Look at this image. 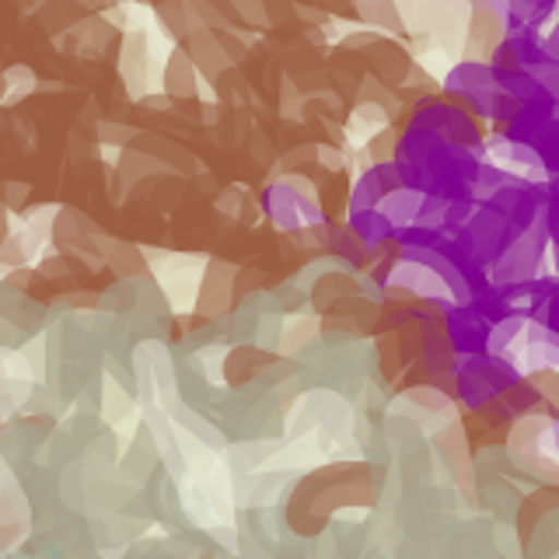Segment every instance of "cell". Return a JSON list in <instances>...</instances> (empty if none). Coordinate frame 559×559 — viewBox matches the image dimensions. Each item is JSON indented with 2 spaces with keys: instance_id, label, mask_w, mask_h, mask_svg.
Returning a JSON list of instances; mask_svg holds the SVG:
<instances>
[{
  "instance_id": "obj_1",
  "label": "cell",
  "mask_w": 559,
  "mask_h": 559,
  "mask_svg": "<svg viewBox=\"0 0 559 559\" xmlns=\"http://www.w3.org/2000/svg\"><path fill=\"white\" fill-rule=\"evenodd\" d=\"M266 203H270V214L273 224L280 231H301V227H314L322 224V200H319V189L311 186L308 175L301 171H287L284 179H276L266 192Z\"/></svg>"
},
{
  "instance_id": "obj_2",
  "label": "cell",
  "mask_w": 559,
  "mask_h": 559,
  "mask_svg": "<svg viewBox=\"0 0 559 559\" xmlns=\"http://www.w3.org/2000/svg\"><path fill=\"white\" fill-rule=\"evenodd\" d=\"M119 74L122 84H127L130 98H144L151 87H157L162 81H154V57H151V35L144 28H133L122 35V49H119Z\"/></svg>"
},
{
  "instance_id": "obj_3",
  "label": "cell",
  "mask_w": 559,
  "mask_h": 559,
  "mask_svg": "<svg viewBox=\"0 0 559 559\" xmlns=\"http://www.w3.org/2000/svg\"><path fill=\"white\" fill-rule=\"evenodd\" d=\"M186 52L197 63V70L206 78V81H217L224 70H231V57H227V49L221 43V35L214 28H197L186 39Z\"/></svg>"
},
{
  "instance_id": "obj_4",
  "label": "cell",
  "mask_w": 559,
  "mask_h": 559,
  "mask_svg": "<svg viewBox=\"0 0 559 559\" xmlns=\"http://www.w3.org/2000/svg\"><path fill=\"white\" fill-rule=\"evenodd\" d=\"M444 87L454 98H472L486 87H497V67L489 60H459L444 74Z\"/></svg>"
},
{
  "instance_id": "obj_5",
  "label": "cell",
  "mask_w": 559,
  "mask_h": 559,
  "mask_svg": "<svg viewBox=\"0 0 559 559\" xmlns=\"http://www.w3.org/2000/svg\"><path fill=\"white\" fill-rule=\"evenodd\" d=\"M162 87L165 95L171 98H197L203 92V74L192 63V57L186 49H171L168 60H165V70H162Z\"/></svg>"
},
{
  "instance_id": "obj_6",
  "label": "cell",
  "mask_w": 559,
  "mask_h": 559,
  "mask_svg": "<svg viewBox=\"0 0 559 559\" xmlns=\"http://www.w3.org/2000/svg\"><path fill=\"white\" fill-rule=\"evenodd\" d=\"M354 231L360 235V241L367 245V252L378 249L381 241L395 238V224L381 214V206H367V210H349V221H346Z\"/></svg>"
},
{
  "instance_id": "obj_7",
  "label": "cell",
  "mask_w": 559,
  "mask_h": 559,
  "mask_svg": "<svg viewBox=\"0 0 559 559\" xmlns=\"http://www.w3.org/2000/svg\"><path fill=\"white\" fill-rule=\"evenodd\" d=\"M39 14H43V28L57 39V35L70 32L81 22V4L78 0H46V4H39Z\"/></svg>"
},
{
  "instance_id": "obj_8",
  "label": "cell",
  "mask_w": 559,
  "mask_h": 559,
  "mask_svg": "<svg viewBox=\"0 0 559 559\" xmlns=\"http://www.w3.org/2000/svg\"><path fill=\"white\" fill-rule=\"evenodd\" d=\"M157 22H162L175 39H189L197 32V17H192L189 0H162L157 4Z\"/></svg>"
},
{
  "instance_id": "obj_9",
  "label": "cell",
  "mask_w": 559,
  "mask_h": 559,
  "mask_svg": "<svg viewBox=\"0 0 559 559\" xmlns=\"http://www.w3.org/2000/svg\"><path fill=\"white\" fill-rule=\"evenodd\" d=\"M357 14L367 25L384 32H402V11L399 0H357Z\"/></svg>"
},
{
  "instance_id": "obj_10",
  "label": "cell",
  "mask_w": 559,
  "mask_h": 559,
  "mask_svg": "<svg viewBox=\"0 0 559 559\" xmlns=\"http://www.w3.org/2000/svg\"><path fill=\"white\" fill-rule=\"evenodd\" d=\"M399 130L392 127V122H384L381 130L371 133V140L364 144V154L371 165H389V162H399Z\"/></svg>"
},
{
  "instance_id": "obj_11",
  "label": "cell",
  "mask_w": 559,
  "mask_h": 559,
  "mask_svg": "<svg viewBox=\"0 0 559 559\" xmlns=\"http://www.w3.org/2000/svg\"><path fill=\"white\" fill-rule=\"evenodd\" d=\"M4 84H8L4 105H14V102H22L25 95L39 92V81H35V70H32V67H25V63L8 67V70H4Z\"/></svg>"
},
{
  "instance_id": "obj_12",
  "label": "cell",
  "mask_w": 559,
  "mask_h": 559,
  "mask_svg": "<svg viewBox=\"0 0 559 559\" xmlns=\"http://www.w3.org/2000/svg\"><path fill=\"white\" fill-rule=\"evenodd\" d=\"M136 136L140 130L127 127V122H98V140H102V147H130L136 144Z\"/></svg>"
},
{
  "instance_id": "obj_13",
  "label": "cell",
  "mask_w": 559,
  "mask_h": 559,
  "mask_svg": "<svg viewBox=\"0 0 559 559\" xmlns=\"http://www.w3.org/2000/svg\"><path fill=\"white\" fill-rule=\"evenodd\" d=\"M235 17L252 28H266L270 25V11H266V0H231Z\"/></svg>"
},
{
  "instance_id": "obj_14",
  "label": "cell",
  "mask_w": 559,
  "mask_h": 559,
  "mask_svg": "<svg viewBox=\"0 0 559 559\" xmlns=\"http://www.w3.org/2000/svg\"><path fill=\"white\" fill-rule=\"evenodd\" d=\"M28 200V186L25 182H8L4 186V203H8V210H17Z\"/></svg>"
},
{
  "instance_id": "obj_15",
  "label": "cell",
  "mask_w": 559,
  "mask_h": 559,
  "mask_svg": "<svg viewBox=\"0 0 559 559\" xmlns=\"http://www.w3.org/2000/svg\"><path fill=\"white\" fill-rule=\"evenodd\" d=\"M8 238V203L0 200V241Z\"/></svg>"
},
{
  "instance_id": "obj_16",
  "label": "cell",
  "mask_w": 559,
  "mask_h": 559,
  "mask_svg": "<svg viewBox=\"0 0 559 559\" xmlns=\"http://www.w3.org/2000/svg\"><path fill=\"white\" fill-rule=\"evenodd\" d=\"M4 92H8V84H4V74H0V105H4Z\"/></svg>"
},
{
  "instance_id": "obj_17",
  "label": "cell",
  "mask_w": 559,
  "mask_h": 559,
  "mask_svg": "<svg viewBox=\"0 0 559 559\" xmlns=\"http://www.w3.org/2000/svg\"><path fill=\"white\" fill-rule=\"evenodd\" d=\"M95 4H102V8H112V4H122V0H95Z\"/></svg>"
}]
</instances>
